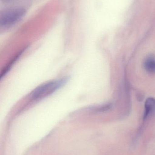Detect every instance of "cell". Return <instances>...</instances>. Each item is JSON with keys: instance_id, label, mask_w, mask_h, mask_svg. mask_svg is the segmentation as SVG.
I'll return each mask as SVG.
<instances>
[{"instance_id": "obj_1", "label": "cell", "mask_w": 155, "mask_h": 155, "mask_svg": "<svg viewBox=\"0 0 155 155\" xmlns=\"http://www.w3.org/2000/svg\"><path fill=\"white\" fill-rule=\"evenodd\" d=\"M66 81V78L49 81L35 88L32 93V98L35 100L42 99L55 92Z\"/></svg>"}, {"instance_id": "obj_2", "label": "cell", "mask_w": 155, "mask_h": 155, "mask_svg": "<svg viewBox=\"0 0 155 155\" xmlns=\"http://www.w3.org/2000/svg\"><path fill=\"white\" fill-rule=\"evenodd\" d=\"M25 14L23 8L12 9L4 13L0 18V25L4 28H8L18 22Z\"/></svg>"}, {"instance_id": "obj_3", "label": "cell", "mask_w": 155, "mask_h": 155, "mask_svg": "<svg viewBox=\"0 0 155 155\" xmlns=\"http://www.w3.org/2000/svg\"><path fill=\"white\" fill-rule=\"evenodd\" d=\"M155 112V98L150 97L147 98L145 103L143 120H145Z\"/></svg>"}, {"instance_id": "obj_4", "label": "cell", "mask_w": 155, "mask_h": 155, "mask_svg": "<svg viewBox=\"0 0 155 155\" xmlns=\"http://www.w3.org/2000/svg\"><path fill=\"white\" fill-rule=\"evenodd\" d=\"M144 68L147 72L152 74H155V56H147L144 62Z\"/></svg>"}, {"instance_id": "obj_5", "label": "cell", "mask_w": 155, "mask_h": 155, "mask_svg": "<svg viewBox=\"0 0 155 155\" xmlns=\"http://www.w3.org/2000/svg\"><path fill=\"white\" fill-rule=\"evenodd\" d=\"M6 1H10V0H6Z\"/></svg>"}]
</instances>
